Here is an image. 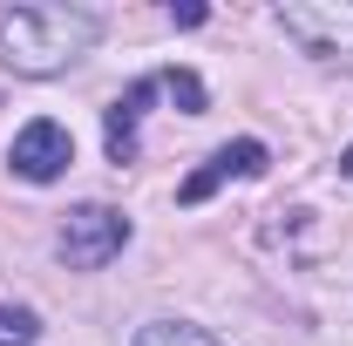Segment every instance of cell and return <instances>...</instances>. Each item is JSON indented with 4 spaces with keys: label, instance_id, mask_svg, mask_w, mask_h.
Here are the masks:
<instances>
[{
    "label": "cell",
    "instance_id": "cell-1",
    "mask_svg": "<svg viewBox=\"0 0 353 346\" xmlns=\"http://www.w3.org/2000/svg\"><path fill=\"white\" fill-rule=\"evenodd\" d=\"M102 34V21L82 7H7L0 14V68L14 75H61L68 61H82Z\"/></svg>",
    "mask_w": 353,
    "mask_h": 346
},
{
    "label": "cell",
    "instance_id": "cell-2",
    "mask_svg": "<svg viewBox=\"0 0 353 346\" xmlns=\"http://www.w3.org/2000/svg\"><path fill=\"white\" fill-rule=\"evenodd\" d=\"M123 245H130V217L109 211V204H82L61 224V265L68 272H102L109 258H123Z\"/></svg>",
    "mask_w": 353,
    "mask_h": 346
},
{
    "label": "cell",
    "instance_id": "cell-3",
    "mask_svg": "<svg viewBox=\"0 0 353 346\" xmlns=\"http://www.w3.org/2000/svg\"><path fill=\"white\" fill-rule=\"evenodd\" d=\"M272 21L306 54H353V0H285Z\"/></svg>",
    "mask_w": 353,
    "mask_h": 346
},
{
    "label": "cell",
    "instance_id": "cell-4",
    "mask_svg": "<svg viewBox=\"0 0 353 346\" xmlns=\"http://www.w3.org/2000/svg\"><path fill=\"white\" fill-rule=\"evenodd\" d=\"M7 163H14V176H28V183H54V176H61L68 163H75V136L61 130L54 116H34L28 130L14 136Z\"/></svg>",
    "mask_w": 353,
    "mask_h": 346
},
{
    "label": "cell",
    "instance_id": "cell-5",
    "mask_svg": "<svg viewBox=\"0 0 353 346\" xmlns=\"http://www.w3.org/2000/svg\"><path fill=\"white\" fill-rule=\"evenodd\" d=\"M157 88H163V75H143V82H130L109 102V116H102V150H109V163H136V123H143V109H150Z\"/></svg>",
    "mask_w": 353,
    "mask_h": 346
},
{
    "label": "cell",
    "instance_id": "cell-6",
    "mask_svg": "<svg viewBox=\"0 0 353 346\" xmlns=\"http://www.w3.org/2000/svg\"><path fill=\"white\" fill-rule=\"evenodd\" d=\"M259 170H265V143H252V136H245V143H224V150H218L197 176H190L176 197H183V204H204L218 183H231V176H259Z\"/></svg>",
    "mask_w": 353,
    "mask_h": 346
},
{
    "label": "cell",
    "instance_id": "cell-7",
    "mask_svg": "<svg viewBox=\"0 0 353 346\" xmlns=\"http://www.w3.org/2000/svg\"><path fill=\"white\" fill-rule=\"evenodd\" d=\"M136 346H218L204 326H183V319H150L143 333H136Z\"/></svg>",
    "mask_w": 353,
    "mask_h": 346
},
{
    "label": "cell",
    "instance_id": "cell-8",
    "mask_svg": "<svg viewBox=\"0 0 353 346\" xmlns=\"http://www.w3.org/2000/svg\"><path fill=\"white\" fill-rule=\"evenodd\" d=\"M163 95L183 102V116H204V82H197L190 68H163Z\"/></svg>",
    "mask_w": 353,
    "mask_h": 346
},
{
    "label": "cell",
    "instance_id": "cell-9",
    "mask_svg": "<svg viewBox=\"0 0 353 346\" xmlns=\"http://www.w3.org/2000/svg\"><path fill=\"white\" fill-rule=\"evenodd\" d=\"M34 340V312H7L0 305V346H28Z\"/></svg>",
    "mask_w": 353,
    "mask_h": 346
},
{
    "label": "cell",
    "instance_id": "cell-10",
    "mask_svg": "<svg viewBox=\"0 0 353 346\" xmlns=\"http://www.w3.org/2000/svg\"><path fill=\"white\" fill-rule=\"evenodd\" d=\"M340 170H347V176H353V150H347V156H340Z\"/></svg>",
    "mask_w": 353,
    "mask_h": 346
}]
</instances>
